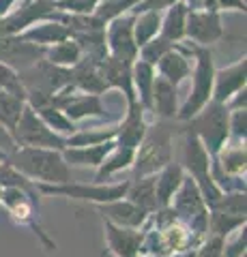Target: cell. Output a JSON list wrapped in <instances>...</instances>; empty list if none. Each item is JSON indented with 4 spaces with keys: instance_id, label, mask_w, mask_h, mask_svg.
<instances>
[{
    "instance_id": "obj_38",
    "label": "cell",
    "mask_w": 247,
    "mask_h": 257,
    "mask_svg": "<svg viewBox=\"0 0 247 257\" xmlns=\"http://www.w3.org/2000/svg\"><path fill=\"white\" fill-rule=\"evenodd\" d=\"M172 45H174V43L166 41L163 37H159V35H157L155 39H150L148 43H144L142 47H138V58H140V60H144V62H148V64H153V67H155L157 60L161 58V56L168 52Z\"/></svg>"
},
{
    "instance_id": "obj_39",
    "label": "cell",
    "mask_w": 247,
    "mask_h": 257,
    "mask_svg": "<svg viewBox=\"0 0 247 257\" xmlns=\"http://www.w3.org/2000/svg\"><path fill=\"white\" fill-rule=\"evenodd\" d=\"M0 88L7 92H11L13 96H18V99L26 101V88H24L22 79H20V73L11 67H7V64L0 62Z\"/></svg>"
},
{
    "instance_id": "obj_19",
    "label": "cell",
    "mask_w": 247,
    "mask_h": 257,
    "mask_svg": "<svg viewBox=\"0 0 247 257\" xmlns=\"http://www.w3.org/2000/svg\"><path fill=\"white\" fill-rule=\"evenodd\" d=\"M71 88L89 94H103L106 90H110L106 79L101 75L99 62L84 58V56L75 67H71Z\"/></svg>"
},
{
    "instance_id": "obj_27",
    "label": "cell",
    "mask_w": 247,
    "mask_h": 257,
    "mask_svg": "<svg viewBox=\"0 0 247 257\" xmlns=\"http://www.w3.org/2000/svg\"><path fill=\"white\" fill-rule=\"evenodd\" d=\"M187 11H189V7L183 3V0H179V3L168 7L166 13L161 15V30H159V37H163L166 41H170V43L185 41Z\"/></svg>"
},
{
    "instance_id": "obj_24",
    "label": "cell",
    "mask_w": 247,
    "mask_h": 257,
    "mask_svg": "<svg viewBox=\"0 0 247 257\" xmlns=\"http://www.w3.org/2000/svg\"><path fill=\"white\" fill-rule=\"evenodd\" d=\"M211 161L228 176H245V170H247L245 140H234V144H230L228 140L224 144V148L215 157H211Z\"/></svg>"
},
{
    "instance_id": "obj_37",
    "label": "cell",
    "mask_w": 247,
    "mask_h": 257,
    "mask_svg": "<svg viewBox=\"0 0 247 257\" xmlns=\"http://www.w3.org/2000/svg\"><path fill=\"white\" fill-rule=\"evenodd\" d=\"M140 3L142 0H99L97 9H95V15L103 22H110V20L118 18V15L131 13Z\"/></svg>"
},
{
    "instance_id": "obj_29",
    "label": "cell",
    "mask_w": 247,
    "mask_h": 257,
    "mask_svg": "<svg viewBox=\"0 0 247 257\" xmlns=\"http://www.w3.org/2000/svg\"><path fill=\"white\" fill-rule=\"evenodd\" d=\"M133 157H135V150L131 148H125V146H116L112 148V152L103 159V163L97 167V176H95V182L101 184L106 178H110V176H114L118 172L123 170H129V167L133 165Z\"/></svg>"
},
{
    "instance_id": "obj_18",
    "label": "cell",
    "mask_w": 247,
    "mask_h": 257,
    "mask_svg": "<svg viewBox=\"0 0 247 257\" xmlns=\"http://www.w3.org/2000/svg\"><path fill=\"white\" fill-rule=\"evenodd\" d=\"M106 229V242L110 253L116 257H138L140 255V242H142V229L133 227H121L110 221H103Z\"/></svg>"
},
{
    "instance_id": "obj_5",
    "label": "cell",
    "mask_w": 247,
    "mask_h": 257,
    "mask_svg": "<svg viewBox=\"0 0 247 257\" xmlns=\"http://www.w3.org/2000/svg\"><path fill=\"white\" fill-rule=\"evenodd\" d=\"M228 116H230V109L224 103H217L211 99L194 118L187 120L189 128L198 135V140L202 142V146L211 157L217 155L224 148V144L230 140Z\"/></svg>"
},
{
    "instance_id": "obj_50",
    "label": "cell",
    "mask_w": 247,
    "mask_h": 257,
    "mask_svg": "<svg viewBox=\"0 0 247 257\" xmlns=\"http://www.w3.org/2000/svg\"><path fill=\"white\" fill-rule=\"evenodd\" d=\"M0 197H3V187H0Z\"/></svg>"
},
{
    "instance_id": "obj_1",
    "label": "cell",
    "mask_w": 247,
    "mask_h": 257,
    "mask_svg": "<svg viewBox=\"0 0 247 257\" xmlns=\"http://www.w3.org/2000/svg\"><path fill=\"white\" fill-rule=\"evenodd\" d=\"M5 161L33 182L65 184V182L75 180L73 172H71V165H67L60 150L18 146L13 152H9L5 157Z\"/></svg>"
},
{
    "instance_id": "obj_4",
    "label": "cell",
    "mask_w": 247,
    "mask_h": 257,
    "mask_svg": "<svg viewBox=\"0 0 247 257\" xmlns=\"http://www.w3.org/2000/svg\"><path fill=\"white\" fill-rule=\"evenodd\" d=\"M181 165L189 174V178H194V182L198 184L206 208H211L221 197L224 191L211 178V155L206 152L202 142L198 140V135L189 126L185 131V142H183V163Z\"/></svg>"
},
{
    "instance_id": "obj_15",
    "label": "cell",
    "mask_w": 247,
    "mask_h": 257,
    "mask_svg": "<svg viewBox=\"0 0 247 257\" xmlns=\"http://www.w3.org/2000/svg\"><path fill=\"white\" fill-rule=\"evenodd\" d=\"M144 114H146V109L142 107L138 101L127 103V111H125L123 122L116 126L114 142L118 146H125V148H131V150H135L140 146V142L144 140L146 128H148Z\"/></svg>"
},
{
    "instance_id": "obj_23",
    "label": "cell",
    "mask_w": 247,
    "mask_h": 257,
    "mask_svg": "<svg viewBox=\"0 0 247 257\" xmlns=\"http://www.w3.org/2000/svg\"><path fill=\"white\" fill-rule=\"evenodd\" d=\"M155 67L144 60L135 58L131 64V84L135 92V101L146 111L153 107V82H155Z\"/></svg>"
},
{
    "instance_id": "obj_28",
    "label": "cell",
    "mask_w": 247,
    "mask_h": 257,
    "mask_svg": "<svg viewBox=\"0 0 247 257\" xmlns=\"http://www.w3.org/2000/svg\"><path fill=\"white\" fill-rule=\"evenodd\" d=\"M155 178H157V204L159 206H170L174 193H177L179 187L183 184L185 170H183L181 163L170 161L168 165H163L161 170L155 174Z\"/></svg>"
},
{
    "instance_id": "obj_41",
    "label": "cell",
    "mask_w": 247,
    "mask_h": 257,
    "mask_svg": "<svg viewBox=\"0 0 247 257\" xmlns=\"http://www.w3.org/2000/svg\"><path fill=\"white\" fill-rule=\"evenodd\" d=\"M58 11L75 13V15H91L97 9L99 0H54Z\"/></svg>"
},
{
    "instance_id": "obj_25",
    "label": "cell",
    "mask_w": 247,
    "mask_h": 257,
    "mask_svg": "<svg viewBox=\"0 0 247 257\" xmlns=\"http://www.w3.org/2000/svg\"><path fill=\"white\" fill-rule=\"evenodd\" d=\"M125 199H129L131 204L142 208L144 212H155L159 204H157V178L155 174L150 176H142V178H131L129 187H127Z\"/></svg>"
},
{
    "instance_id": "obj_31",
    "label": "cell",
    "mask_w": 247,
    "mask_h": 257,
    "mask_svg": "<svg viewBox=\"0 0 247 257\" xmlns=\"http://www.w3.org/2000/svg\"><path fill=\"white\" fill-rule=\"evenodd\" d=\"M161 30V11H140L133 13V39L135 45L142 47L155 39Z\"/></svg>"
},
{
    "instance_id": "obj_48",
    "label": "cell",
    "mask_w": 247,
    "mask_h": 257,
    "mask_svg": "<svg viewBox=\"0 0 247 257\" xmlns=\"http://www.w3.org/2000/svg\"><path fill=\"white\" fill-rule=\"evenodd\" d=\"M170 257H196V248H189V251H183V253H174Z\"/></svg>"
},
{
    "instance_id": "obj_43",
    "label": "cell",
    "mask_w": 247,
    "mask_h": 257,
    "mask_svg": "<svg viewBox=\"0 0 247 257\" xmlns=\"http://www.w3.org/2000/svg\"><path fill=\"white\" fill-rule=\"evenodd\" d=\"M245 246H247V231L245 225L236 229V238L230 244H224V257H245Z\"/></svg>"
},
{
    "instance_id": "obj_32",
    "label": "cell",
    "mask_w": 247,
    "mask_h": 257,
    "mask_svg": "<svg viewBox=\"0 0 247 257\" xmlns=\"http://www.w3.org/2000/svg\"><path fill=\"white\" fill-rule=\"evenodd\" d=\"M37 114H39V118L43 120V122L52 128L56 135H60V138H69V135H73L75 131H77V126H75V122L73 120H69L67 116H65V111L62 109H58V107H54V105H45V107H39V109H35Z\"/></svg>"
},
{
    "instance_id": "obj_16",
    "label": "cell",
    "mask_w": 247,
    "mask_h": 257,
    "mask_svg": "<svg viewBox=\"0 0 247 257\" xmlns=\"http://www.w3.org/2000/svg\"><path fill=\"white\" fill-rule=\"evenodd\" d=\"M97 212L103 216V221H110L121 227H133V229H142L144 223L148 221V212H144L142 208L131 204L129 199H114V202H106V204H95Z\"/></svg>"
},
{
    "instance_id": "obj_30",
    "label": "cell",
    "mask_w": 247,
    "mask_h": 257,
    "mask_svg": "<svg viewBox=\"0 0 247 257\" xmlns=\"http://www.w3.org/2000/svg\"><path fill=\"white\" fill-rule=\"evenodd\" d=\"M43 58L47 62L56 64V67L71 69V67H75V64L82 60V52H79L77 43L69 37V39H65V41H58V43H54L50 47H45Z\"/></svg>"
},
{
    "instance_id": "obj_20",
    "label": "cell",
    "mask_w": 247,
    "mask_h": 257,
    "mask_svg": "<svg viewBox=\"0 0 247 257\" xmlns=\"http://www.w3.org/2000/svg\"><path fill=\"white\" fill-rule=\"evenodd\" d=\"M131 64L133 62H125L112 58V56H106L99 62L101 75L106 79L108 88H116V90H123L127 96V103L135 101V92H133V84H131Z\"/></svg>"
},
{
    "instance_id": "obj_10",
    "label": "cell",
    "mask_w": 247,
    "mask_h": 257,
    "mask_svg": "<svg viewBox=\"0 0 247 257\" xmlns=\"http://www.w3.org/2000/svg\"><path fill=\"white\" fill-rule=\"evenodd\" d=\"M224 37L221 13L217 9H189L185 22V41L209 47Z\"/></svg>"
},
{
    "instance_id": "obj_2",
    "label": "cell",
    "mask_w": 247,
    "mask_h": 257,
    "mask_svg": "<svg viewBox=\"0 0 247 257\" xmlns=\"http://www.w3.org/2000/svg\"><path fill=\"white\" fill-rule=\"evenodd\" d=\"M174 128L172 120H157L155 124L146 128L144 140L135 148L133 157V178L157 174L163 165H168L174 155Z\"/></svg>"
},
{
    "instance_id": "obj_47",
    "label": "cell",
    "mask_w": 247,
    "mask_h": 257,
    "mask_svg": "<svg viewBox=\"0 0 247 257\" xmlns=\"http://www.w3.org/2000/svg\"><path fill=\"white\" fill-rule=\"evenodd\" d=\"M20 0H0V18L7 15L11 9H15V5H18Z\"/></svg>"
},
{
    "instance_id": "obj_44",
    "label": "cell",
    "mask_w": 247,
    "mask_h": 257,
    "mask_svg": "<svg viewBox=\"0 0 247 257\" xmlns=\"http://www.w3.org/2000/svg\"><path fill=\"white\" fill-rule=\"evenodd\" d=\"M179 0H142L131 13H140V11H166L168 7H172Z\"/></svg>"
},
{
    "instance_id": "obj_34",
    "label": "cell",
    "mask_w": 247,
    "mask_h": 257,
    "mask_svg": "<svg viewBox=\"0 0 247 257\" xmlns=\"http://www.w3.org/2000/svg\"><path fill=\"white\" fill-rule=\"evenodd\" d=\"M247 216H236V214H226L219 210H209V234L226 238L238 227H243Z\"/></svg>"
},
{
    "instance_id": "obj_17",
    "label": "cell",
    "mask_w": 247,
    "mask_h": 257,
    "mask_svg": "<svg viewBox=\"0 0 247 257\" xmlns=\"http://www.w3.org/2000/svg\"><path fill=\"white\" fill-rule=\"evenodd\" d=\"M170 208L174 210V214H177V219L183 223H189L191 219H196L198 214L209 210L204 204L200 189H198V184L194 182V178H189V176L183 178V184L179 187V191L174 193Z\"/></svg>"
},
{
    "instance_id": "obj_8",
    "label": "cell",
    "mask_w": 247,
    "mask_h": 257,
    "mask_svg": "<svg viewBox=\"0 0 247 257\" xmlns=\"http://www.w3.org/2000/svg\"><path fill=\"white\" fill-rule=\"evenodd\" d=\"M20 79L26 88V92H43L54 96L71 88V69L56 67V64L41 58L33 67L20 71Z\"/></svg>"
},
{
    "instance_id": "obj_42",
    "label": "cell",
    "mask_w": 247,
    "mask_h": 257,
    "mask_svg": "<svg viewBox=\"0 0 247 257\" xmlns=\"http://www.w3.org/2000/svg\"><path fill=\"white\" fill-rule=\"evenodd\" d=\"M228 128H230V138L245 140L247 138V109H230Z\"/></svg>"
},
{
    "instance_id": "obj_36",
    "label": "cell",
    "mask_w": 247,
    "mask_h": 257,
    "mask_svg": "<svg viewBox=\"0 0 247 257\" xmlns=\"http://www.w3.org/2000/svg\"><path fill=\"white\" fill-rule=\"evenodd\" d=\"M209 210H219V212H226V214L245 216V210H247L245 191H228V193H221V197L209 208Z\"/></svg>"
},
{
    "instance_id": "obj_11",
    "label": "cell",
    "mask_w": 247,
    "mask_h": 257,
    "mask_svg": "<svg viewBox=\"0 0 247 257\" xmlns=\"http://www.w3.org/2000/svg\"><path fill=\"white\" fill-rule=\"evenodd\" d=\"M106 45L108 56L125 62L138 58V45L133 39V13H125L106 22Z\"/></svg>"
},
{
    "instance_id": "obj_14",
    "label": "cell",
    "mask_w": 247,
    "mask_h": 257,
    "mask_svg": "<svg viewBox=\"0 0 247 257\" xmlns=\"http://www.w3.org/2000/svg\"><path fill=\"white\" fill-rule=\"evenodd\" d=\"M247 84V60L245 56L234 64H228L224 69H215L213 77V101L226 103L234 92L243 90Z\"/></svg>"
},
{
    "instance_id": "obj_49",
    "label": "cell",
    "mask_w": 247,
    "mask_h": 257,
    "mask_svg": "<svg viewBox=\"0 0 247 257\" xmlns=\"http://www.w3.org/2000/svg\"><path fill=\"white\" fill-rule=\"evenodd\" d=\"M138 257H166V255H138Z\"/></svg>"
},
{
    "instance_id": "obj_12",
    "label": "cell",
    "mask_w": 247,
    "mask_h": 257,
    "mask_svg": "<svg viewBox=\"0 0 247 257\" xmlns=\"http://www.w3.org/2000/svg\"><path fill=\"white\" fill-rule=\"evenodd\" d=\"M45 47L26 41L22 35H0V62L20 71L33 67L43 58Z\"/></svg>"
},
{
    "instance_id": "obj_40",
    "label": "cell",
    "mask_w": 247,
    "mask_h": 257,
    "mask_svg": "<svg viewBox=\"0 0 247 257\" xmlns=\"http://www.w3.org/2000/svg\"><path fill=\"white\" fill-rule=\"evenodd\" d=\"M224 244H226V238L206 234L202 238V242L196 246V257H224Z\"/></svg>"
},
{
    "instance_id": "obj_46",
    "label": "cell",
    "mask_w": 247,
    "mask_h": 257,
    "mask_svg": "<svg viewBox=\"0 0 247 257\" xmlns=\"http://www.w3.org/2000/svg\"><path fill=\"white\" fill-rule=\"evenodd\" d=\"M215 9H232V11H243L245 13V0H215Z\"/></svg>"
},
{
    "instance_id": "obj_7",
    "label": "cell",
    "mask_w": 247,
    "mask_h": 257,
    "mask_svg": "<svg viewBox=\"0 0 247 257\" xmlns=\"http://www.w3.org/2000/svg\"><path fill=\"white\" fill-rule=\"evenodd\" d=\"M13 140L18 146H30V148H52V150L67 148V140L54 133L30 105H24L22 116L18 124H15Z\"/></svg>"
},
{
    "instance_id": "obj_26",
    "label": "cell",
    "mask_w": 247,
    "mask_h": 257,
    "mask_svg": "<svg viewBox=\"0 0 247 257\" xmlns=\"http://www.w3.org/2000/svg\"><path fill=\"white\" fill-rule=\"evenodd\" d=\"M150 111L159 120H177V114H179L177 86H172L159 75H155V82H153V107H150Z\"/></svg>"
},
{
    "instance_id": "obj_22",
    "label": "cell",
    "mask_w": 247,
    "mask_h": 257,
    "mask_svg": "<svg viewBox=\"0 0 247 257\" xmlns=\"http://www.w3.org/2000/svg\"><path fill=\"white\" fill-rule=\"evenodd\" d=\"M20 35L26 39V41H30V43H37L41 47H50L54 43L69 39L71 30L65 26V24H60L58 20L45 18V20H39L37 24H33V26L26 28L24 32H20Z\"/></svg>"
},
{
    "instance_id": "obj_13",
    "label": "cell",
    "mask_w": 247,
    "mask_h": 257,
    "mask_svg": "<svg viewBox=\"0 0 247 257\" xmlns=\"http://www.w3.org/2000/svg\"><path fill=\"white\" fill-rule=\"evenodd\" d=\"M191 45L181 41V43H174L168 52H166L161 58L157 60L155 64V73L159 77H163L166 82H170L172 86H181V82L185 77L191 75Z\"/></svg>"
},
{
    "instance_id": "obj_3",
    "label": "cell",
    "mask_w": 247,
    "mask_h": 257,
    "mask_svg": "<svg viewBox=\"0 0 247 257\" xmlns=\"http://www.w3.org/2000/svg\"><path fill=\"white\" fill-rule=\"evenodd\" d=\"M191 45V56L196 58V67H194V75H191V88L185 103L179 107L177 120L187 122L189 118H194L213 96V77H215V64H213V54L209 47L204 45Z\"/></svg>"
},
{
    "instance_id": "obj_21",
    "label": "cell",
    "mask_w": 247,
    "mask_h": 257,
    "mask_svg": "<svg viewBox=\"0 0 247 257\" xmlns=\"http://www.w3.org/2000/svg\"><path fill=\"white\" fill-rule=\"evenodd\" d=\"M116 146L114 140H108L103 144H95V146H67L62 148V159L67 165H77V167H99L103 163L112 148Z\"/></svg>"
},
{
    "instance_id": "obj_6",
    "label": "cell",
    "mask_w": 247,
    "mask_h": 257,
    "mask_svg": "<svg viewBox=\"0 0 247 257\" xmlns=\"http://www.w3.org/2000/svg\"><path fill=\"white\" fill-rule=\"evenodd\" d=\"M127 182H118V184H82V182H65V184H45V182H37L39 193L45 195H62V197H71V199H79V202H93V204H106V202H114V199L125 197Z\"/></svg>"
},
{
    "instance_id": "obj_35",
    "label": "cell",
    "mask_w": 247,
    "mask_h": 257,
    "mask_svg": "<svg viewBox=\"0 0 247 257\" xmlns=\"http://www.w3.org/2000/svg\"><path fill=\"white\" fill-rule=\"evenodd\" d=\"M116 138V126L110 128H91V131H75L67 138V146H95Z\"/></svg>"
},
{
    "instance_id": "obj_45",
    "label": "cell",
    "mask_w": 247,
    "mask_h": 257,
    "mask_svg": "<svg viewBox=\"0 0 247 257\" xmlns=\"http://www.w3.org/2000/svg\"><path fill=\"white\" fill-rule=\"evenodd\" d=\"M15 148H18V144H15L13 135L9 133V128H5L3 124H0V157H7Z\"/></svg>"
},
{
    "instance_id": "obj_9",
    "label": "cell",
    "mask_w": 247,
    "mask_h": 257,
    "mask_svg": "<svg viewBox=\"0 0 247 257\" xmlns=\"http://www.w3.org/2000/svg\"><path fill=\"white\" fill-rule=\"evenodd\" d=\"M0 204L7 208L15 221H20L22 225H28V227L35 229V234L41 238V242L45 244L47 251H56V242H52L50 236L43 231V227L39 225V206L33 202V197L28 195L26 191H22L18 187H5L3 189V197H0Z\"/></svg>"
},
{
    "instance_id": "obj_33",
    "label": "cell",
    "mask_w": 247,
    "mask_h": 257,
    "mask_svg": "<svg viewBox=\"0 0 247 257\" xmlns=\"http://www.w3.org/2000/svg\"><path fill=\"white\" fill-rule=\"evenodd\" d=\"M24 105H26V101H22L18 96H13L11 92L0 88V124L5 128H9L11 135H13L15 124H18V120L24 111Z\"/></svg>"
}]
</instances>
